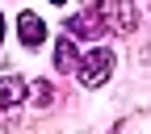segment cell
Masks as SVG:
<instances>
[{"label":"cell","instance_id":"1","mask_svg":"<svg viewBox=\"0 0 151 134\" xmlns=\"http://www.w3.org/2000/svg\"><path fill=\"white\" fill-rule=\"evenodd\" d=\"M139 21V13L130 0H92V9L67 21L71 38H101V34H130Z\"/></svg>","mask_w":151,"mask_h":134},{"label":"cell","instance_id":"2","mask_svg":"<svg viewBox=\"0 0 151 134\" xmlns=\"http://www.w3.org/2000/svg\"><path fill=\"white\" fill-rule=\"evenodd\" d=\"M109 71H113V50H92V54H84L80 59V67H76V75H80V84L84 88H97V84H105L109 80Z\"/></svg>","mask_w":151,"mask_h":134},{"label":"cell","instance_id":"3","mask_svg":"<svg viewBox=\"0 0 151 134\" xmlns=\"http://www.w3.org/2000/svg\"><path fill=\"white\" fill-rule=\"evenodd\" d=\"M17 34H21V42H25V46H38V42L46 38V25H42V17L21 13V17H17Z\"/></svg>","mask_w":151,"mask_h":134},{"label":"cell","instance_id":"4","mask_svg":"<svg viewBox=\"0 0 151 134\" xmlns=\"http://www.w3.org/2000/svg\"><path fill=\"white\" fill-rule=\"evenodd\" d=\"M21 97H25V84L17 80V75H4V80H0V109H17Z\"/></svg>","mask_w":151,"mask_h":134},{"label":"cell","instance_id":"5","mask_svg":"<svg viewBox=\"0 0 151 134\" xmlns=\"http://www.w3.org/2000/svg\"><path fill=\"white\" fill-rule=\"evenodd\" d=\"M55 67H59V71H76V67H80L76 46H71V34H63L59 42H55Z\"/></svg>","mask_w":151,"mask_h":134},{"label":"cell","instance_id":"6","mask_svg":"<svg viewBox=\"0 0 151 134\" xmlns=\"http://www.w3.org/2000/svg\"><path fill=\"white\" fill-rule=\"evenodd\" d=\"M113 134H151V113H134V118H126L113 126Z\"/></svg>","mask_w":151,"mask_h":134},{"label":"cell","instance_id":"7","mask_svg":"<svg viewBox=\"0 0 151 134\" xmlns=\"http://www.w3.org/2000/svg\"><path fill=\"white\" fill-rule=\"evenodd\" d=\"M29 101H34V105H38V109H46V105H50V101H55V88H50V84H46V80H38V84H34V88H29Z\"/></svg>","mask_w":151,"mask_h":134},{"label":"cell","instance_id":"8","mask_svg":"<svg viewBox=\"0 0 151 134\" xmlns=\"http://www.w3.org/2000/svg\"><path fill=\"white\" fill-rule=\"evenodd\" d=\"M0 42H4V17H0Z\"/></svg>","mask_w":151,"mask_h":134},{"label":"cell","instance_id":"9","mask_svg":"<svg viewBox=\"0 0 151 134\" xmlns=\"http://www.w3.org/2000/svg\"><path fill=\"white\" fill-rule=\"evenodd\" d=\"M50 4H63V0H50Z\"/></svg>","mask_w":151,"mask_h":134}]
</instances>
